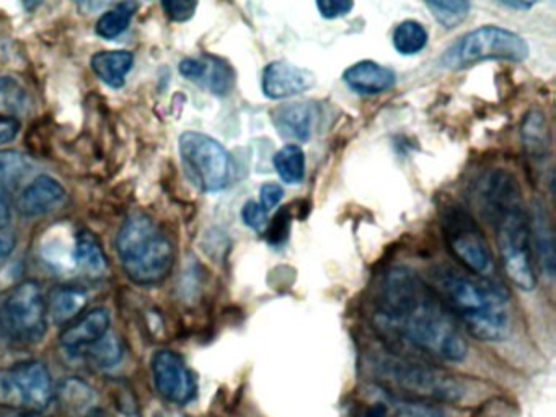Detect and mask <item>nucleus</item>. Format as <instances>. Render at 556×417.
I'll return each instance as SVG.
<instances>
[{"instance_id": "nucleus-21", "label": "nucleus", "mask_w": 556, "mask_h": 417, "mask_svg": "<svg viewBox=\"0 0 556 417\" xmlns=\"http://www.w3.org/2000/svg\"><path fill=\"white\" fill-rule=\"evenodd\" d=\"M523 149L532 162H543L548 155V127L545 114L540 111H529L522 123Z\"/></svg>"}, {"instance_id": "nucleus-39", "label": "nucleus", "mask_w": 556, "mask_h": 417, "mask_svg": "<svg viewBox=\"0 0 556 417\" xmlns=\"http://www.w3.org/2000/svg\"><path fill=\"white\" fill-rule=\"evenodd\" d=\"M15 244H17V241H15L14 235L0 231V266L12 256Z\"/></svg>"}, {"instance_id": "nucleus-4", "label": "nucleus", "mask_w": 556, "mask_h": 417, "mask_svg": "<svg viewBox=\"0 0 556 417\" xmlns=\"http://www.w3.org/2000/svg\"><path fill=\"white\" fill-rule=\"evenodd\" d=\"M116 251L126 276L138 286H157L174 269V243L157 222L146 214H132L123 222Z\"/></svg>"}, {"instance_id": "nucleus-3", "label": "nucleus", "mask_w": 556, "mask_h": 417, "mask_svg": "<svg viewBox=\"0 0 556 417\" xmlns=\"http://www.w3.org/2000/svg\"><path fill=\"white\" fill-rule=\"evenodd\" d=\"M481 198L496 230L497 251L507 279L523 292L535 289L532 263L529 212L522 202L519 185L504 169L488 175Z\"/></svg>"}, {"instance_id": "nucleus-16", "label": "nucleus", "mask_w": 556, "mask_h": 417, "mask_svg": "<svg viewBox=\"0 0 556 417\" xmlns=\"http://www.w3.org/2000/svg\"><path fill=\"white\" fill-rule=\"evenodd\" d=\"M344 81L351 90L363 94H379L393 88L395 72L372 61H361L344 72Z\"/></svg>"}, {"instance_id": "nucleus-10", "label": "nucleus", "mask_w": 556, "mask_h": 417, "mask_svg": "<svg viewBox=\"0 0 556 417\" xmlns=\"http://www.w3.org/2000/svg\"><path fill=\"white\" fill-rule=\"evenodd\" d=\"M53 396V380L43 362L25 361L0 368V407L40 413Z\"/></svg>"}, {"instance_id": "nucleus-37", "label": "nucleus", "mask_w": 556, "mask_h": 417, "mask_svg": "<svg viewBox=\"0 0 556 417\" xmlns=\"http://www.w3.org/2000/svg\"><path fill=\"white\" fill-rule=\"evenodd\" d=\"M18 130H21L18 121L0 117V146L12 142L18 136Z\"/></svg>"}, {"instance_id": "nucleus-42", "label": "nucleus", "mask_w": 556, "mask_h": 417, "mask_svg": "<svg viewBox=\"0 0 556 417\" xmlns=\"http://www.w3.org/2000/svg\"><path fill=\"white\" fill-rule=\"evenodd\" d=\"M8 336H5L4 325H2V318H0V349L8 348Z\"/></svg>"}, {"instance_id": "nucleus-14", "label": "nucleus", "mask_w": 556, "mask_h": 417, "mask_svg": "<svg viewBox=\"0 0 556 417\" xmlns=\"http://www.w3.org/2000/svg\"><path fill=\"white\" fill-rule=\"evenodd\" d=\"M67 194L64 186L51 176H38L18 198L17 207L25 217H43L63 207Z\"/></svg>"}, {"instance_id": "nucleus-8", "label": "nucleus", "mask_w": 556, "mask_h": 417, "mask_svg": "<svg viewBox=\"0 0 556 417\" xmlns=\"http://www.w3.org/2000/svg\"><path fill=\"white\" fill-rule=\"evenodd\" d=\"M441 227L452 256L473 276L494 280L493 253L475 218L460 205L451 204L442 208Z\"/></svg>"}, {"instance_id": "nucleus-5", "label": "nucleus", "mask_w": 556, "mask_h": 417, "mask_svg": "<svg viewBox=\"0 0 556 417\" xmlns=\"http://www.w3.org/2000/svg\"><path fill=\"white\" fill-rule=\"evenodd\" d=\"M529 55V46L522 36L500 26H481L452 42L441 58V65L451 71L470 67L478 62H522Z\"/></svg>"}, {"instance_id": "nucleus-18", "label": "nucleus", "mask_w": 556, "mask_h": 417, "mask_svg": "<svg viewBox=\"0 0 556 417\" xmlns=\"http://www.w3.org/2000/svg\"><path fill=\"white\" fill-rule=\"evenodd\" d=\"M273 123L285 139L307 142L314 126V111L307 103L282 104L273 111Z\"/></svg>"}, {"instance_id": "nucleus-2", "label": "nucleus", "mask_w": 556, "mask_h": 417, "mask_svg": "<svg viewBox=\"0 0 556 417\" xmlns=\"http://www.w3.org/2000/svg\"><path fill=\"white\" fill-rule=\"evenodd\" d=\"M434 287L452 318L475 339L500 342L509 336V295L500 283L455 267H441L434 273Z\"/></svg>"}, {"instance_id": "nucleus-6", "label": "nucleus", "mask_w": 556, "mask_h": 417, "mask_svg": "<svg viewBox=\"0 0 556 417\" xmlns=\"http://www.w3.org/2000/svg\"><path fill=\"white\" fill-rule=\"evenodd\" d=\"M0 318L9 345L40 342L48 329V305L40 283L24 280L0 293Z\"/></svg>"}, {"instance_id": "nucleus-27", "label": "nucleus", "mask_w": 556, "mask_h": 417, "mask_svg": "<svg viewBox=\"0 0 556 417\" xmlns=\"http://www.w3.org/2000/svg\"><path fill=\"white\" fill-rule=\"evenodd\" d=\"M30 172V163L22 153L14 150H0V189L17 186Z\"/></svg>"}, {"instance_id": "nucleus-32", "label": "nucleus", "mask_w": 556, "mask_h": 417, "mask_svg": "<svg viewBox=\"0 0 556 417\" xmlns=\"http://www.w3.org/2000/svg\"><path fill=\"white\" fill-rule=\"evenodd\" d=\"M289 230H291V214H289L288 207H282L278 214L273 217L271 224H269L266 235H268V241L271 244H281L288 240Z\"/></svg>"}, {"instance_id": "nucleus-41", "label": "nucleus", "mask_w": 556, "mask_h": 417, "mask_svg": "<svg viewBox=\"0 0 556 417\" xmlns=\"http://www.w3.org/2000/svg\"><path fill=\"white\" fill-rule=\"evenodd\" d=\"M501 5L510 7V9L527 10V9H530V7H532L533 3H530V2H503V3H501Z\"/></svg>"}, {"instance_id": "nucleus-29", "label": "nucleus", "mask_w": 556, "mask_h": 417, "mask_svg": "<svg viewBox=\"0 0 556 417\" xmlns=\"http://www.w3.org/2000/svg\"><path fill=\"white\" fill-rule=\"evenodd\" d=\"M87 355H89L90 362L97 365V367L112 368L122 361V344H119L118 338L115 334L106 332L99 342L87 349Z\"/></svg>"}, {"instance_id": "nucleus-31", "label": "nucleus", "mask_w": 556, "mask_h": 417, "mask_svg": "<svg viewBox=\"0 0 556 417\" xmlns=\"http://www.w3.org/2000/svg\"><path fill=\"white\" fill-rule=\"evenodd\" d=\"M470 417H519V409L506 397H491L477 407Z\"/></svg>"}, {"instance_id": "nucleus-40", "label": "nucleus", "mask_w": 556, "mask_h": 417, "mask_svg": "<svg viewBox=\"0 0 556 417\" xmlns=\"http://www.w3.org/2000/svg\"><path fill=\"white\" fill-rule=\"evenodd\" d=\"M356 417H389V413H387V407L382 406V404H370V406L363 407L359 413L356 414Z\"/></svg>"}, {"instance_id": "nucleus-13", "label": "nucleus", "mask_w": 556, "mask_h": 417, "mask_svg": "<svg viewBox=\"0 0 556 417\" xmlns=\"http://www.w3.org/2000/svg\"><path fill=\"white\" fill-rule=\"evenodd\" d=\"M315 78L312 72L285 61H275L266 65L263 72V93L269 100H285L314 87Z\"/></svg>"}, {"instance_id": "nucleus-24", "label": "nucleus", "mask_w": 556, "mask_h": 417, "mask_svg": "<svg viewBox=\"0 0 556 417\" xmlns=\"http://www.w3.org/2000/svg\"><path fill=\"white\" fill-rule=\"evenodd\" d=\"M275 168L279 178L288 185H299L305 176V153L295 143L282 147L275 155Z\"/></svg>"}, {"instance_id": "nucleus-26", "label": "nucleus", "mask_w": 556, "mask_h": 417, "mask_svg": "<svg viewBox=\"0 0 556 417\" xmlns=\"http://www.w3.org/2000/svg\"><path fill=\"white\" fill-rule=\"evenodd\" d=\"M136 9H138L136 3H118L113 7L112 10L103 13L97 22V35L105 39L118 38L128 29Z\"/></svg>"}, {"instance_id": "nucleus-20", "label": "nucleus", "mask_w": 556, "mask_h": 417, "mask_svg": "<svg viewBox=\"0 0 556 417\" xmlns=\"http://www.w3.org/2000/svg\"><path fill=\"white\" fill-rule=\"evenodd\" d=\"M89 296L86 290L77 287H61L51 293L48 305V315L56 325L64 326L79 318L86 309Z\"/></svg>"}, {"instance_id": "nucleus-15", "label": "nucleus", "mask_w": 556, "mask_h": 417, "mask_svg": "<svg viewBox=\"0 0 556 417\" xmlns=\"http://www.w3.org/2000/svg\"><path fill=\"white\" fill-rule=\"evenodd\" d=\"M110 321L112 318L109 309L103 306L90 309L64 328L60 336V344L70 352L89 349L109 332Z\"/></svg>"}, {"instance_id": "nucleus-1", "label": "nucleus", "mask_w": 556, "mask_h": 417, "mask_svg": "<svg viewBox=\"0 0 556 417\" xmlns=\"http://www.w3.org/2000/svg\"><path fill=\"white\" fill-rule=\"evenodd\" d=\"M379 316L386 328L429 357L462 362L468 345L457 321L432 287L408 267H393L380 287Z\"/></svg>"}, {"instance_id": "nucleus-17", "label": "nucleus", "mask_w": 556, "mask_h": 417, "mask_svg": "<svg viewBox=\"0 0 556 417\" xmlns=\"http://www.w3.org/2000/svg\"><path fill=\"white\" fill-rule=\"evenodd\" d=\"M530 241H533L536 260L546 276H555V237L542 202L533 201L529 212Z\"/></svg>"}, {"instance_id": "nucleus-25", "label": "nucleus", "mask_w": 556, "mask_h": 417, "mask_svg": "<svg viewBox=\"0 0 556 417\" xmlns=\"http://www.w3.org/2000/svg\"><path fill=\"white\" fill-rule=\"evenodd\" d=\"M428 31L421 23L415 22V20H405L393 31V46L400 54H418L428 45Z\"/></svg>"}, {"instance_id": "nucleus-22", "label": "nucleus", "mask_w": 556, "mask_h": 417, "mask_svg": "<svg viewBox=\"0 0 556 417\" xmlns=\"http://www.w3.org/2000/svg\"><path fill=\"white\" fill-rule=\"evenodd\" d=\"M74 261L80 269L92 276H99L106 270V257L102 244L90 231H80L74 247Z\"/></svg>"}, {"instance_id": "nucleus-19", "label": "nucleus", "mask_w": 556, "mask_h": 417, "mask_svg": "<svg viewBox=\"0 0 556 417\" xmlns=\"http://www.w3.org/2000/svg\"><path fill=\"white\" fill-rule=\"evenodd\" d=\"M97 77L112 88H122L135 65V55L129 51H102L90 59Z\"/></svg>"}, {"instance_id": "nucleus-12", "label": "nucleus", "mask_w": 556, "mask_h": 417, "mask_svg": "<svg viewBox=\"0 0 556 417\" xmlns=\"http://www.w3.org/2000/svg\"><path fill=\"white\" fill-rule=\"evenodd\" d=\"M180 74L219 97L229 93L236 81L232 67L214 55L184 59L180 62Z\"/></svg>"}, {"instance_id": "nucleus-43", "label": "nucleus", "mask_w": 556, "mask_h": 417, "mask_svg": "<svg viewBox=\"0 0 556 417\" xmlns=\"http://www.w3.org/2000/svg\"><path fill=\"white\" fill-rule=\"evenodd\" d=\"M15 417H43L40 413H22L18 414V416Z\"/></svg>"}, {"instance_id": "nucleus-36", "label": "nucleus", "mask_w": 556, "mask_h": 417, "mask_svg": "<svg viewBox=\"0 0 556 417\" xmlns=\"http://www.w3.org/2000/svg\"><path fill=\"white\" fill-rule=\"evenodd\" d=\"M282 195H285V189H282L281 185H278V182H266L260 189V205L268 212L269 208H275L282 201Z\"/></svg>"}, {"instance_id": "nucleus-34", "label": "nucleus", "mask_w": 556, "mask_h": 417, "mask_svg": "<svg viewBox=\"0 0 556 417\" xmlns=\"http://www.w3.org/2000/svg\"><path fill=\"white\" fill-rule=\"evenodd\" d=\"M162 9L174 22H187L197 12L198 3L188 2V0H168V2L162 3Z\"/></svg>"}, {"instance_id": "nucleus-35", "label": "nucleus", "mask_w": 556, "mask_h": 417, "mask_svg": "<svg viewBox=\"0 0 556 417\" xmlns=\"http://www.w3.org/2000/svg\"><path fill=\"white\" fill-rule=\"evenodd\" d=\"M354 3L346 0H321L317 2L318 12L325 18L333 20L348 15L353 10Z\"/></svg>"}, {"instance_id": "nucleus-23", "label": "nucleus", "mask_w": 556, "mask_h": 417, "mask_svg": "<svg viewBox=\"0 0 556 417\" xmlns=\"http://www.w3.org/2000/svg\"><path fill=\"white\" fill-rule=\"evenodd\" d=\"M30 108V94L27 88L14 77H0V117L14 119Z\"/></svg>"}, {"instance_id": "nucleus-30", "label": "nucleus", "mask_w": 556, "mask_h": 417, "mask_svg": "<svg viewBox=\"0 0 556 417\" xmlns=\"http://www.w3.org/2000/svg\"><path fill=\"white\" fill-rule=\"evenodd\" d=\"M393 417H452L438 403L422 400H400L393 403Z\"/></svg>"}, {"instance_id": "nucleus-11", "label": "nucleus", "mask_w": 556, "mask_h": 417, "mask_svg": "<svg viewBox=\"0 0 556 417\" xmlns=\"http://www.w3.org/2000/svg\"><path fill=\"white\" fill-rule=\"evenodd\" d=\"M152 377L155 390L168 403L184 406L197 397V377L177 352H155L152 357Z\"/></svg>"}, {"instance_id": "nucleus-38", "label": "nucleus", "mask_w": 556, "mask_h": 417, "mask_svg": "<svg viewBox=\"0 0 556 417\" xmlns=\"http://www.w3.org/2000/svg\"><path fill=\"white\" fill-rule=\"evenodd\" d=\"M12 220V202L9 191L0 189V230H4Z\"/></svg>"}, {"instance_id": "nucleus-33", "label": "nucleus", "mask_w": 556, "mask_h": 417, "mask_svg": "<svg viewBox=\"0 0 556 417\" xmlns=\"http://www.w3.org/2000/svg\"><path fill=\"white\" fill-rule=\"evenodd\" d=\"M242 220L255 231H265L268 227V212L255 201H249L242 208Z\"/></svg>"}, {"instance_id": "nucleus-9", "label": "nucleus", "mask_w": 556, "mask_h": 417, "mask_svg": "<svg viewBox=\"0 0 556 417\" xmlns=\"http://www.w3.org/2000/svg\"><path fill=\"white\" fill-rule=\"evenodd\" d=\"M185 172L204 192L223 191L232 178V160L223 143L201 132L181 134L178 140Z\"/></svg>"}, {"instance_id": "nucleus-7", "label": "nucleus", "mask_w": 556, "mask_h": 417, "mask_svg": "<svg viewBox=\"0 0 556 417\" xmlns=\"http://www.w3.org/2000/svg\"><path fill=\"white\" fill-rule=\"evenodd\" d=\"M380 375L412 400L432 403H457L465 390L457 378L441 368L429 367L405 358H382L379 361Z\"/></svg>"}, {"instance_id": "nucleus-28", "label": "nucleus", "mask_w": 556, "mask_h": 417, "mask_svg": "<svg viewBox=\"0 0 556 417\" xmlns=\"http://www.w3.org/2000/svg\"><path fill=\"white\" fill-rule=\"evenodd\" d=\"M426 7L431 10L434 18L447 29L455 28L465 22L470 12V3L462 2V0H435V2H426Z\"/></svg>"}]
</instances>
